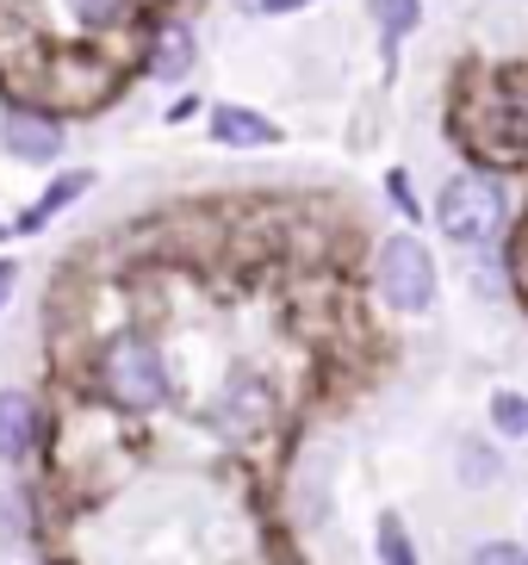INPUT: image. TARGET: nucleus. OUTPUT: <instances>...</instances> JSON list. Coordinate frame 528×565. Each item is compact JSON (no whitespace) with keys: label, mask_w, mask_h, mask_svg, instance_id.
I'll return each mask as SVG.
<instances>
[{"label":"nucleus","mask_w":528,"mask_h":565,"mask_svg":"<svg viewBox=\"0 0 528 565\" xmlns=\"http://www.w3.org/2000/svg\"><path fill=\"white\" fill-rule=\"evenodd\" d=\"M293 7H305V0H262V13H293Z\"/></svg>","instance_id":"15"},{"label":"nucleus","mask_w":528,"mask_h":565,"mask_svg":"<svg viewBox=\"0 0 528 565\" xmlns=\"http://www.w3.org/2000/svg\"><path fill=\"white\" fill-rule=\"evenodd\" d=\"M38 441V404L25 392H0V460H25Z\"/></svg>","instance_id":"5"},{"label":"nucleus","mask_w":528,"mask_h":565,"mask_svg":"<svg viewBox=\"0 0 528 565\" xmlns=\"http://www.w3.org/2000/svg\"><path fill=\"white\" fill-rule=\"evenodd\" d=\"M193 63V32H187V25H168L162 38H156V75H162V82H175V75H181V68Z\"/></svg>","instance_id":"7"},{"label":"nucleus","mask_w":528,"mask_h":565,"mask_svg":"<svg viewBox=\"0 0 528 565\" xmlns=\"http://www.w3.org/2000/svg\"><path fill=\"white\" fill-rule=\"evenodd\" d=\"M82 186H87V174H63V181H56V186L44 193V200H38V212H25V231H38V224H50V217H56L68 200H75V193H82Z\"/></svg>","instance_id":"8"},{"label":"nucleus","mask_w":528,"mask_h":565,"mask_svg":"<svg viewBox=\"0 0 528 565\" xmlns=\"http://www.w3.org/2000/svg\"><path fill=\"white\" fill-rule=\"evenodd\" d=\"M7 292H13V262H0V305H7Z\"/></svg>","instance_id":"14"},{"label":"nucleus","mask_w":528,"mask_h":565,"mask_svg":"<svg viewBox=\"0 0 528 565\" xmlns=\"http://www.w3.org/2000/svg\"><path fill=\"white\" fill-rule=\"evenodd\" d=\"M380 292L392 311H430L435 305V262L416 236L380 243Z\"/></svg>","instance_id":"3"},{"label":"nucleus","mask_w":528,"mask_h":565,"mask_svg":"<svg viewBox=\"0 0 528 565\" xmlns=\"http://www.w3.org/2000/svg\"><path fill=\"white\" fill-rule=\"evenodd\" d=\"M466 565H528V547H516V541H485V547H473Z\"/></svg>","instance_id":"11"},{"label":"nucleus","mask_w":528,"mask_h":565,"mask_svg":"<svg viewBox=\"0 0 528 565\" xmlns=\"http://www.w3.org/2000/svg\"><path fill=\"white\" fill-rule=\"evenodd\" d=\"M68 7H75L82 25H113V19L125 13V0H68Z\"/></svg>","instance_id":"12"},{"label":"nucleus","mask_w":528,"mask_h":565,"mask_svg":"<svg viewBox=\"0 0 528 565\" xmlns=\"http://www.w3.org/2000/svg\"><path fill=\"white\" fill-rule=\"evenodd\" d=\"M380 559L386 565H416L411 534H404V522H398V515H380Z\"/></svg>","instance_id":"10"},{"label":"nucleus","mask_w":528,"mask_h":565,"mask_svg":"<svg viewBox=\"0 0 528 565\" xmlns=\"http://www.w3.org/2000/svg\"><path fill=\"white\" fill-rule=\"evenodd\" d=\"M99 385H106V398L118 411H156L168 398V366L156 354V342L118 335L113 349H106V361H99Z\"/></svg>","instance_id":"1"},{"label":"nucleus","mask_w":528,"mask_h":565,"mask_svg":"<svg viewBox=\"0 0 528 565\" xmlns=\"http://www.w3.org/2000/svg\"><path fill=\"white\" fill-rule=\"evenodd\" d=\"M0 143L19 156V162H50V156L63 150V131H56V118H32V113H13L0 125Z\"/></svg>","instance_id":"4"},{"label":"nucleus","mask_w":528,"mask_h":565,"mask_svg":"<svg viewBox=\"0 0 528 565\" xmlns=\"http://www.w3.org/2000/svg\"><path fill=\"white\" fill-rule=\"evenodd\" d=\"M504 137H510V143H528V94L510 100V113H504Z\"/></svg>","instance_id":"13"},{"label":"nucleus","mask_w":528,"mask_h":565,"mask_svg":"<svg viewBox=\"0 0 528 565\" xmlns=\"http://www.w3.org/2000/svg\"><path fill=\"white\" fill-rule=\"evenodd\" d=\"M492 423L504 435H516V441H528V398H522V392H497V398H492Z\"/></svg>","instance_id":"9"},{"label":"nucleus","mask_w":528,"mask_h":565,"mask_svg":"<svg viewBox=\"0 0 528 565\" xmlns=\"http://www.w3.org/2000/svg\"><path fill=\"white\" fill-rule=\"evenodd\" d=\"M435 224L454 243H485V236H497V224H504V186L485 181V174H454L442 186V200H435Z\"/></svg>","instance_id":"2"},{"label":"nucleus","mask_w":528,"mask_h":565,"mask_svg":"<svg viewBox=\"0 0 528 565\" xmlns=\"http://www.w3.org/2000/svg\"><path fill=\"white\" fill-rule=\"evenodd\" d=\"M212 137H224V143H274V125L267 118H255L249 106H218L212 113Z\"/></svg>","instance_id":"6"}]
</instances>
